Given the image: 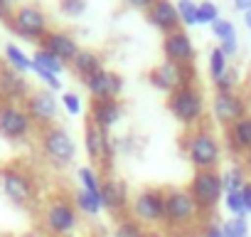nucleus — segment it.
Wrapping results in <instances>:
<instances>
[{
  "mask_svg": "<svg viewBox=\"0 0 251 237\" xmlns=\"http://www.w3.org/2000/svg\"><path fill=\"white\" fill-rule=\"evenodd\" d=\"M25 111L30 114V118L35 121V126L45 129L50 124H54V118H57V111H59V101L54 96V91L40 87V89H32L30 96L23 101Z\"/></svg>",
  "mask_w": 251,
  "mask_h": 237,
  "instance_id": "f8f14e48",
  "label": "nucleus"
},
{
  "mask_svg": "<svg viewBox=\"0 0 251 237\" xmlns=\"http://www.w3.org/2000/svg\"><path fill=\"white\" fill-rule=\"evenodd\" d=\"M224 207L229 212V217H249L246 215V205H244V198H241V190L236 193H224Z\"/></svg>",
  "mask_w": 251,
  "mask_h": 237,
  "instance_id": "473e14b6",
  "label": "nucleus"
},
{
  "mask_svg": "<svg viewBox=\"0 0 251 237\" xmlns=\"http://www.w3.org/2000/svg\"><path fill=\"white\" fill-rule=\"evenodd\" d=\"M8 28L23 40L42 42L45 35L50 32V18L37 5H18L13 10V18L8 20Z\"/></svg>",
  "mask_w": 251,
  "mask_h": 237,
  "instance_id": "6e6552de",
  "label": "nucleus"
},
{
  "mask_svg": "<svg viewBox=\"0 0 251 237\" xmlns=\"http://www.w3.org/2000/svg\"><path fill=\"white\" fill-rule=\"evenodd\" d=\"M123 116V106L118 99H99V101H91V109H89V121L94 126H99L101 131H111Z\"/></svg>",
  "mask_w": 251,
  "mask_h": 237,
  "instance_id": "aec40b11",
  "label": "nucleus"
},
{
  "mask_svg": "<svg viewBox=\"0 0 251 237\" xmlns=\"http://www.w3.org/2000/svg\"><path fill=\"white\" fill-rule=\"evenodd\" d=\"M8 3H20V0H8Z\"/></svg>",
  "mask_w": 251,
  "mask_h": 237,
  "instance_id": "09e8293b",
  "label": "nucleus"
},
{
  "mask_svg": "<svg viewBox=\"0 0 251 237\" xmlns=\"http://www.w3.org/2000/svg\"><path fill=\"white\" fill-rule=\"evenodd\" d=\"M241 198L246 205V215H251V180H246V185L241 188Z\"/></svg>",
  "mask_w": 251,
  "mask_h": 237,
  "instance_id": "c03bdc74",
  "label": "nucleus"
},
{
  "mask_svg": "<svg viewBox=\"0 0 251 237\" xmlns=\"http://www.w3.org/2000/svg\"><path fill=\"white\" fill-rule=\"evenodd\" d=\"M89 237H111L108 232H103V230H96V232H91Z\"/></svg>",
  "mask_w": 251,
  "mask_h": 237,
  "instance_id": "de8ad7c7",
  "label": "nucleus"
},
{
  "mask_svg": "<svg viewBox=\"0 0 251 237\" xmlns=\"http://www.w3.org/2000/svg\"><path fill=\"white\" fill-rule=\"evenodd\" d=\"M62 109L69 116H79L81 114V96L74 91H62Z\"/></svg>",
  "mask_w": 251,
  "mask_h": 237,
  "instance_id": "4c0bfd02",
  "label": "nucleus"
},
{
  "mask_svg": "<svg viewBox=\"0 0 251 237\" xmlns=\"http://www.w3.org/2000/svg\"><path fill=\"white\" fill-rule=\"evenodd\" d=\"M222 237H249V220L246 217H229L219 222Z\"/></svg>",
  "mask_w": 251,
  "mask_h": 237,
  "instance_id": "7c9ffc66",
  "label": "nucleus"
},
{
  "mask_svg": "<svg viewBox=\"0 0 251 237\" xmlns=\"http://www.w3.org/2000/svg\"><path fill=\"white\" fill-rule=\"evenodd\" d=\"M236 84H239V69L229 67V69L214 82V91H236Z\"/></svg>",
  "mask_w": 251,
  "mask_h": 237,
  "instance_id": "e433bc0d",
  "label": "nucleus"
},
{
  "mask_svg": "<svg viewBox=\"0 0 251 237\" xmlns=\"http://www.w3.org/2000/svg\"><path fill=\"white\" fill-rule=\"evenodd\" d=\"M84 87H86V91L91 94L94 101H99V99H118L121 91H123V77L116 74V72H108V69H99L96 74L84 79Z\"/></svg>",
  "mask_w": 251,
  "mask_h": 237,
  "instance_id": "2eb2a0df",
  "label": "nucleus"
},
{
  "mask_svg": "<svg viewBox=\"0 0 251 237\" xmlns=\"http://www.w3.org/2000/svg\"><path fill=\"white\" fill-rule=\"evenodd\" d=\"M204 109H207V99H204L202 87H197V84L180 87L177 91L168 94V111L187 131L195 129V126H202Z\"/></svg>",
  "mask_w": 251,
  "mask_h": 237,
  "instance_id": "f03ea898",
  "label": "nucleus"
},
{
  "mask_svg": "<svg viewBox=\"0 0 251 237\" xmlns=\"http://www.w3.org/2000/svg\"><path fill=\"white\" fill-rule=\"evenodd\" d=\"M101 203H103V210L113 212V215H123L126 210L131 207V195H128V183L121 180V178H111L106 176L101 180Z\"/></svg>",
  "mask_w": 251,
  "mask_h": 237,
  "instance_id": "4468645a",
  "label": "nucleus"
},
{
  "mask_svg": "<svg viewBox=\"0 0 251 237\" xmlns=\"http://www.w3.org/2000/svg\"><path fill=\"white\" fill-rule=\"evenodd\" d=\"M175 8H177L180 23L185 28H195L197 25V3H195V0H177Z\"/></svg>",
  "mask_w": 251,
  "mask_h": 237,
  "instance_id": "2f4dec72",
  "label": "nucleus"
},
{
  "mask_svg": "<svg viewBox=\"0 0 251 237\" xmlns=\"http://www.w3.org/2000/svg\"><path fill=\"white\" fill-rule=\"evenodd\" d=\"M187 190L192 193L197 207L204 212H212L219 200H224V180H222V173L214 168V171H195Z\"/></svg>",
  "mask_w": 251,
  "mask_h": 237,
  "instance_id": "1a4fd4ad",
  "label": "nucleus"
},
{
  "mask_svg": "<svg viewBox=\"0 0 251 237\" xmlns=\"http://www.w3.org/2000/svg\"><path fill=\"white\" fill-rule=\"evenodd\" d=\"M202 210L197 207L192 193L187 188H165V227L173 232H182L200 220Z\"/></svg>",
  "mask_w": 251,
  "mask_h": 237,
  "instance_id": "7ed1b4c3",
  "label": "nucleus"
},
{
  "mask_svg": "<svg viewBox=\"0 0 251 237\" xmlns=\"http://www.w3.org/2000/svg\"><path fill=\"white\" fill-rule=\"evenodd\" d=\"M57 5H59V13L67 15V18H81L89 8L86 0H59Z\"/></svg>",
  "mask_w": 251,
  "mask_h": 237,
  "instance_id": "f704fd0d",
  "label": "nucleus"
},
{
  "mask_svg": "<svg viewBox=\"0 0 251 237\" xmlns=\"http://www.w3.org/2000/svg\"><path fill=\"white\" fill-rule=\"evenodd\" d=\"M200 237H222V227H219V222H207Z\"/></svg>",
  "mask_w": 251,
  "mask_h": 237,
  "instance_id": "a19ab883",
  "label": "nucleus"
},
{
  "mask_svg": "<svg viewBox=\"0 0 251 237\" xmlns=\"http://www.w3.org/2000/svg\"><path fill=\"white\" fill-rule=\"evenodd\" d=\"M32 62H35V67L47 69V72H52V74H57V77H59V72L67 69V62H62L57 55H52V52L45 50V47H40V50L32 52Z\"/></svg>",
  "mask_w": 251,
  "mask_h": 237,
  "instance_id": "a878e982",
  "label": "nucleus"
},
{
  "mask_svg": "<svg viewBox=\"0 0 251 237\" xmlns=\"http://www.w3.org/2000/svg\"><path fill=\"white\" fill-rule=\"evenodd\" d=\"M224 144L231 156H251V114L241 116L239 121L226 126Z\"/></svg>",
  "mask_w": 251,
  "mask_h": 237,
  "instance_id": "6ab92c4d",
  "label": "nucleus"
},
{
  "mask_svg": "<svg viewBox=\"0 0 251 237\" xmlns=\"http://www.w3.org/2000/svg\"><path fill=\"white\" fill-rule=\"evenodd\" d=\"M5 64L8 67H13L15 72H20V74H27V72H32L35 69V62H32V55H27L23 47H18V45H5Z\"/></svg>",
  "mask_w": 251,
  "mask_h": 237,
  "instance_id": "393cba45",
  "label": "nucleus"
},
{
  "mask_svg": "<svg viewBox=\"0 0 251 237\" xmlns=\"http://www.w3.org/2000/svg\"><path fill=\"white\" fill-rule=\"evenodd\" d=\"M244 25H246V30L251 32V10H249V13L244 15Z\"/></svg>",
  "mask_w": 251,
  "mask_h": 237,
  "instance_id": "49530a36",
  "label": "nucleus"
},
{
  "mask_svg": "<svg viewBox=\"0 0 251 237\" xmlns=\"http://www.w3.org/2000/svg\"><path fill=\"white\" fill-rule=\"evenodd\" d=\"M40 146L54 168L72 166V161L76 156V144H74L72 134L59 124H50V126L40 129Z\"/></svg>",
  "mask_w": 251,
  "mask_h": 237,
  "instance_id": "39448f33",
  "label": "nucleus"
},
{
  "mask_svg": "<svg viewBox=\"0 0 251 237\" xmlns=\"http://www.w3.org/2000/svg\"><path fill=\"white\" fill-rule=\"evenodd\" d=\"M42 47L50 50L52 55H57L62 62L72 64V59L79 55V42L74 40V35H69L67 30H50L42 40Z\"/></svg>",
  "mask_w": 251,
  "mask_h": 237,
  "instance_id": "4be33fe9",
  "label": "nucleus"
},
{
  "mask_svg": "<svg viewBox=\"0 0 251 237\" xmlns=\"http://www.w3.org/2000/svg\"><path fill=\"white\" fill-rule=\"evenodd\" d=\"M219 50H222L226 57H234V55L239 52V37H231V40H224V42H219Z\"/></svg>",
  "mask_w": 251,
  "mask_h": 237,
  "instance_id": "ea45409f",
  "label": "nucleus"
},
{
  "mask_svg": "<svg viewBox=\"0 0 251 237\" xmlns=\"http://www.w3.org/2000/svg\"><path fill=\"white\" fill-rule=\"evenodd\" d=\"M32 72L37 74V79L42 82L45 89H50V91H59V89H62V82H59L57 74H52V72H47V69H40V67H35Z\"/></svg>",
  "mask_w": 251,
  "mask_h": 237,
  "instance_id": "58836bf2",
  "label": "nucleus"
},
{
  "mask_svg": "<svg viewBox=\"0 0 251 237\" xmlns=\"http://www.w3.org/2000/svg\"><path fill=\"white\" fill-rule=\"evenodd\" d=\"M148 82L165 91V94H173L177 91L180 87H190L197 82V67L195 62H187V64H177V62H160L155 64L151 72H148Z\"/></svg>",
  "mask_w": 251,
  "mask_h": 237,
  "instance_id": "0eeeda50",
  "label": "nucleus"
},
{
  "mask_svg": "<svg viewBox=\"0 0 251 237\" xmlns=\"http://www.w3.org/2000/svg\"><path fill=\"white\" fill-rule=\"evenodd\" d=\"M72 67H74L76 77L86 79V77L96 74L99 69H103V57L94 50H79V55L72 59Z\"/></svg>",
  "mask_w": 251,
  "mask_h": 237,
  "instance_id": "5701e85b",
  "label": "nucleus"
},
{
  "mask_svg": "<svg viewBox=\"0 0 251 237\" xmlns=\"http://www.w3.org/2000/svg\"><path fill=\"white\" fill-rule=\"evenodd\" d=\"M226 69H229V57L219 50V45L212 47V50H209V79H212V84H214Z\"/></svg>",
  "mask_w": 251,
  "mask_h": 237,
  "instance_id": "c756f323",
  "label": "nucleus"
},
{
  "mask_svg": "<svg viewBox=\"0 0 251 237\" xmlns=\"http://www.w3.org/2000/svg\"><path fill=\"white\" fill-rule=\"evenodd\" d=\"M222 180H224V193H236V190H241V188L246 185V180H249L244 163L229 166V168L222 173Z\"/></svg>",
  "mask_w": 251,
  "mask_h": 237,
  "instance_id": "bb28decb",
  "label": "nucleus"
},
{
  "mask_svg": "<svg viewBox=\"0 0 251 237\" xmlns=\"http://www.w3.org/2000/svg\"><path fill=\"white\" fill-rule=\"evenodd\" d=\"M180 146L185 151V156L190 158V163L195 166V171H214L219 168L222 161V144L217 139V134L209 126H195L190 131H185V136L180 139Z\"/></svg>",
  "mask_w": 251,
  "mask_h": 237,
  "instance_id": "f257e3e1",
  "label": "nucleus"
},
{
  "mask_svg": "<svg viewBox=\"0 0 251 237\" xmlns=\"http://www.w3.org/2000/svg\"><path fill=\"white\" fill-rule=\"evenodd\" d=\"M0 185H3V193L15 205H30L37 195L35 178L23 166H5L3 171H0Z\"/></svg>",
  "mask_w": 251,
  "mask_h": 237,
  "instance_id": "9d476101",
  "label": "nucleus"
},
{
  "mask_svg": "<svg viewBox=\"0 0 251 237\" xmlns=\"http://www.w3.org/2000/svg\"><path fill=\"white\" fill-rule=\"evenodd\" d=\"M72 200H74L76 210H79L81 215H89V217H96V215H101V210H103L101 195L89 193V190H84V188H76L74 195H72Z\"/></svg>",
  "mask_w": 251,
  "mask_h": 237,
  "instance_id": "b1692460",
  "label": "nucleus"
},
{
  "mask_svg": "<svg viewBox=\"0 0 251 237\" xmlns=\"http://www.w3.org/2000/svg\"><path fill=\"white\" fill-rule=\"evenodd\" d=\"M209 28H212V32H214V37H217L219 42L231 40V37H239V35H236L234 23H231V20H226V18H219V20H217V23H212Z\"/></svg>",
  "mask_w": 251,
  "mask_h": 237,
  "instance_id": "c9c22d12",
  "label": "nucleus"
},
{
  "mask_svg": "<svg viewBox=\"0 0 251 237\" xmlns=\"http://www.w3.org/2000/svg\"><path fill=\"white\" fill-rule=\"evenodd\" d=\"M163 55H165L168 62H177V64L195 62V42L180 28V30H175V32L163 37Z\"/></svg>",
  "mask_w": 251,
  "mask_h": 237,
  "instance_id": "a211bd4d",
  "label": "nucleus"
},
{
  "mask_svg": "<svg viewBox=\"0 0 251 237\" xmlns=\"http://www.w3.org/2000/svg\"><path fill=\"white\" fill-rule=\"evenodd\" d=\"M76 178H79V188H84V190H89V193H101V180H103V176L96 171V168H91V166H81L79 171H76Z\"/></svg>",
  "mask_w": 251,
  "mask_h": 237,
  "instance_id": "c85d7f7f",
  "label": "nucleus"
},
{
  "mask_svg": "<svg viewBox=\"0 0 251 237\" xmlns=\"http://www.w3.org/2000/svg\"><path fill=\"white\" fill-rule=\"evenodd\" d=\"M126 3H128L131 8H136V10H151L153 8V3H155V0H126Z\"/></svg>",
  "mask_w": 251,
  "mask_h": 237,
  "instance_id": "79ce46f5",
  "label": "nucleus"
},
{
  "mask_svg": "<svg viewBox=\"0 0 251 237\" xmlns=\"http://www.w3.org/2000/svg\"><path fill=\"white\" fill-rule=\"evenodd\" d=\"M84 148H86V156L91 161H103L106 168L111 166V161H113V139L108 136V131H101L91 121H86V129H84Z\"/></svg>",
  "mask_w": 251,
  "mask_h": 237,
  "instance_id": "dca6fc26",
  "label": "nucleus"
},
{
  "mask_svg": "<svg viewBox=\"0 0 251 237\" xmlns=\"http://www.w3.org/2000/svg\"><path fill=\"white\" fill-rule=\"evenodd\" d=\"M231 5H234V10H236V13L246 15V13L251 10V0H231Z\"/></svg>",
  "mask_w": 251,
  "mask_h": 237,
  "instance_id": "a18cd8bd",
  "label": "nucleus"
},
{
  "mask_svg": "<svg viewBox=\"0 0 251 237\" xmlns=\"http://www.w3.org/2000/svg\"><path fill=\"white\" fill-rule=\"evenodd\" d=\"M113 237H148L146 227L133 220L131 215H121L116 220V227H113Z\"/></svg>",
  "mask_w": 251,
  "mask_h": 237,
  "instance_id": "cd10ccee",
  "label": "nucleus"
},
{
  "mask_svg": "<svg viewBox=\"0 0 251 237\" xmlns=\"http://www.w3.org/2000/svg\"><path fill=\"white\" fill-rule=\"evenodd\" d=\"M222 15H219L217 3H212V0H202V3H197V25H212Z\"/></svg>",
  "mask_w": 251,
  "mask_h": 237,
  "instance_id": "72a5a7b5",
  "label": "nucleus"
},
{
  "mask_svg": "<svg viewBox=\"0 0 251 237\" xmlns=\"http://www.w3.org/2000/svg\"><path fill=\"white\" fill-rule=\"evenodd\" d=\"M128 215L143 227H158L165 222V188H143L131 198Z\"/></svg>",
  "mask_w": 251,
  "mask_h": 237,
  "instance_id": "423d86ee",
  "label": "nucleus"
},
{
  "mask_svg": "<svg viewBox=\"0 0 251 237\" xmlns=\"http://www.w3.org/2000/svg\"><path fill=\"white\" fill-rule=\"evenodd\" d=\"M42 225L52 237H69L79 225V210L72 198L52 195L42 210Z\"/></svg>",
  "mask_w": 251,
  "mask_h": 237,
  "instance_id": "20e7f679",
  "label": "nucleus"
},
{
  "mask_svg": "<svg viewBox=\"0 0 251 237\" xmlns=\"http://www.w3.org/2000/svg\"><path fill=\"white\" fill-rule=\"evenodd\" d=\"M35 131V121L23 104L0 99V136L8 141H25Z\"/></svg>",
  "mask_w": 251,
  "mask_h": 237,
  "instance_id": "9b49d317",
  "label": "nucleus"
},
{
  "mask_svg": "<svg viewBox=\"0 0 251 237\" xmlns=\"http://www.w3.org/2000/svg\"><path fill=\"white\" fill-rule=\"evenodd\" d=\"M13 10H15V8H13V3H8V0H0V18H3L5 23L13 18Z\"/></svg>",
  "mask_w": 251,
  "mask_h": 237,
  "instance_id": "37998d69",
  "label": "nucleus"
},
{
  "mask_svg": "<svg viewBox=\"0 0 251 237\" xmlns=\"http://www.w3.org/2000/svg\"><path fill=\"white\" fill-rule=\"evenodd\" d=\"M30 91L32 89H30V82H27L25 74L15 72L8 64H0V99L20 104L30 96Z\"/></svg>",
  "mask_w": 251,
  "mask_h": 237,
  "instance_id": "f3484780",
  "label": "nucleus"
},
{
  "mask_svg": "<svg viewBox=\"0 0 251 237\" xmlns=\"http://www.w3.org/2000/svg\"><path fill=\"white\" fill-rule=\"evenodd\" d=\"M146 15H148V23H151L153 28H158L163 35H170V32L180 30V25H182L173 0H155L153 8H151Z\"/></svg>",
  "mask_w": 251,
  "mask_h": 237,
  "instance_id": "412c9836",
  "label": "nucleus"
},
{
  "mask_svg": "<svg viewBox=\"0 0 251 237\" xmlns=\"http://www.w3.org/2000/svg\"><path fill=\"white\" fill-rule=\"evenodd\" d=\"M212 114L222 126H231L241 116L249 114V104L236 91H214L212 96Z\"/></svg>",
  "mask_w": 251,
  "mask_h": 237,
  "instance_id": "ddd939ff",
  "label": "nucleus"
}]
</instances>
